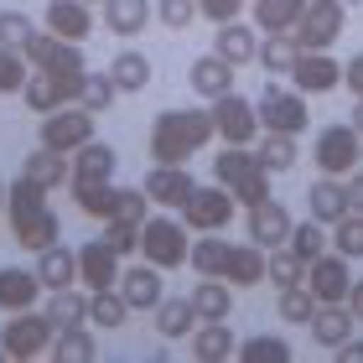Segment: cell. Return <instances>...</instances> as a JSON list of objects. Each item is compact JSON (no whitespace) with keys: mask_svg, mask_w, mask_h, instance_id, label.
I'll return each mask as SVG.
<instances>
[{"mask_svg":"<svg viewBox=\"0 0 363 363\" xmlns=\"http://www.w3.org/2000/svg\"><path fill=\"white\" fill-rule=\"evenodd\" d=\"M31 78V62L21 47H0V94H21V84Z\"/></svg>","mask_w":363,"mask_h":363,"instance_id":"cell-50","label":"cell"},{"mask_svg":"<svg viewBox=\"0 0 363 363\" xmlns=\"http://www.w3.org/2000/svg\"><path fill=\"white\" fill-rule=\"evenodd\" d=\"M239 358L244 363H291V342L286 337H250V342H239Z\"/></svg>","mask_w":363,"mask_h":363,"instance_id":"cell-49","label":"cell"},{"mask_svg":"<svg viewBox=\"0 0 363 363\" xmlns=\"http://www.w3.org/2000/svg\"><path fill=\"white\" fill-rule=\"evenodd\" d=\"M244 213H250V239L259 244V250H280V244L291 239V213H286V203L265 197V203H255V208H244Z\"/></svg>","mask_w":363,"mask_h":363,"instance_id":"cell-18","label":"cell"},{"mask_svg":"<svg viewBox=\"0 0 363 363\" xmlns=\"http://www.w3.org/2000/svg\"><path fill=\"white\" fill-rule=\"evenodd\" d=\"M47 208V187H37L31 177H16L11 187H6V213H11V223L16 218H31V213H42Z\"/></svg>","mask_w":363,"mask_h":363,"instance_id":"cell-41","label":"cell"},{"mask_svg":"<svg viewBox=\"0 0 363 363\" xmlns=\"http://www.w3.org/2000/svg\"><path fill=\"white\" fill-rule=\"evenodd\" d=\"M218 135L213 130V109H167L151 125V161L161 167H187L203 145Z\"/></svg>","mask_w":363,"mask_h":363,"instance_id":"cell-1","label":"cell"},{"mask_svg":"<svg viewBox=\"0 0 363 363\" xmlns=\"http://www.w3.org/2000/svg\"><path fill=\"white\" fill-rule=\"evenodd\" d=\"M265 280H270L275 291L301 286V280H306V259H301V255H291L286 244H280V250H265Z\"/></svg>","mask_w":363,"mask_h":363,"instance_id":"cell-39","label":"cell"},{"mask_svg":"<svg viewBox=\"0 0 363 363\" xmlns=\"http://www.w3.org/2000/svg\"><path fill=\"white\" fill-rule=\"evenodd\" d=\"M68 172H73V161L62 156V151H52V145H37V151H31L26 161H21V177H31L37 182V187H62V182H68Z\"/></svg>","mask_w":363,"mask_h":363,"instance_id":"cell-27","label":"cell"},{"mask_svg":"<svg viewBox=\"0 0 363 363\" xmlns=\"http://www.w3.org/2000/svg\"><path fill=\"white\" fill-rule=\"evenodd\" d=\"M109 78L120 84V94H145L151 89V57L145 52H120L109 62Z\"/></svg>","mask_w":363,"mask_h":363,"instance_id":"cell-37","label":"cell"},{"mask_svg":"<svg viewBox=\"0 0 363 363\" xmlns=\"http://www.w3.org/2000/svg\"><path fill=\"white\" fill-rule=\"evenodd\" d=\"M286 250H291V255H301L306 265H311V259H322L327 250H333V239L322 234V223H317V218H306V223H291V239H286Z\"/></svg>","mask_w":363,"mask_h":363,"instance_id":"cell-43","label":"cell"},{"mask_svg":"<svg viewBox=\"0 0 363 363\" xmlns=\"http://www.w3.org/2000/svg\"><path fill=\"white\" fill-rule=\"evenodd\" d=\"M114 218H130V223L151 218V197H145V187H120V208H114Z\"/></svg>","mask_w":363,"mask_h":363,"instance_id":"cell-54","label":"cell"},{"mask_svg":"<svg viewBox=\"0 0 363 363\" xmlns=\"http://www.w3.org/2000/svg\"><path fill=\"white\" fill-rule=\"evenodd\" d=\"M363 156V135L358 125H327L317 130V145H311V161L322 167V177H348Z\"/></svg>","mask_w":363,"mask_h":363,"instance_id":"cell-7","label":"cell"},{"mask_svg":"<svg viewBox=\"0 0 363 363\" xmlns=\"http://www.w3.org/2000/svg\"><path fill=\"white\" fill-rule=\"evenodd\" d=\"M348 208H353V213H363V167L348 177Z\"/></svg>","mask_w":363,"mask_h":363,"instance_id":"cell-57","label":"cell"},{"mask_svg":"<svg viewBox=\"0 0 363 363\" xmlns=\"http://www.w3.org/2000/svg\"><path fill=\"white\" fill-rule=\"evenodd\" d=\"M333 250L348 255V259H363V213H342V218L333 223Z\"/></svg>","mask_w":363,"mask_h":363,"instance_id":"cell-48","label":"cell"},{"mask_svg":"<svg viewBox=\"0 0 363 363\" xmlns=\"http://www.w3.org/2000/svg\"><path fill=\"white\" fill-rule=\"evenodd\" d=\"M42 26L57 31L62 42H89L94 37V11H89V0H47Z\"/></svg>","mask_w":363,"mask_h":363,"instance_id":"cell-14","label":"cell"},{"mask_svg":"<svg viewBox=\"0 0 363 363\" xmlns=\"http://www.w3.org/2000/svg\"><path fill=\"white\" fill-rule=\"evenodd\" d=\"M234 213H239V197L223 182H213V187H192V197L182 203V223L192 234H223L234 223Z\"/></svg>","mask_w":363,"mask_h":363,"instance_id":"cell-5","label":"cell"},{"mask_svg":"<svg viewBox=\"0 0 363 363\" xmlns=\"http://www.w3.org/2000/svg\"><path fill=\"white\" fill-rule=\"evenodd\" d=\"M151 317H156V333L167 342L192 337V327H197V311H192V301H182V296H161V306L151 311Z\"/></svg>","mask_w":363,"mask_h":363,"instance_id":"cell-30","label":"cell"},{"mask_svg":"<svg viewBox=\"0 0 363 363\" xmlns=\"http://www.w3.org/2000/svg\"><path fill=\"white\" fill-rule=\"evenodd\" d=\"M348 311L363 322V280H353V286H348Z\"/></svg>","mask_w":363,"mask_h":363,"instance_id":"cell-59","label":"cell"},{"mask_svg":"<svg viewBox=\"0 0 363 363\" xmlns=\"http://www.w3.org/2000/svg\"><path fill=\"white\" fill-rule=\"evenodd\" d=\"M21 99H26V109H37V114H52V109L62 104V89H57V78H52V73L31 68V78L21 84Z\"/></svg>","mask_w":363,"mask_h":363,"instance_id":"cell-45","label":"cell"},{"mask_svg":"<svg viewBox=\"0 0 363 363\" xmlns=\"http://www.w3.org/2000/svg\"><path fill=\"white\" fill-rule=\"evenodd\" d=\"M348 286H353L348 255L327 250L322 259H311V265H306V291L317 296V301H348Z\"/></svg>","mask_w":363,"mask_h":363,"instance_id":"cell-12","label":"cell"},{"mask_svg":"<svg viewBox=\"0 0 363 363\" xmlns=\"http://www.w3.org/2000/svg\"><path fill=\"white\" fill-rule=\"evenodd\" d=\"M104 244H109V250L120 255V259H125V255H135V250H140V223H130V218H109V223H104Z\"/></svg>","mask_w":363,"mask_h":363,"instance_id":"cell-51","label":"cell"},{"mask_svg":"<svg viewBox=\"0 0 363 363\" xmlns=\"http://www.w3.org/2000/svg\"><path fill=\"white\" fill-rule=\"evenodd\" d=\"M187 301L197 311V322H228V311H234V286H228L223 275H203Z\"/></svg>","mask_w":363,"mask_h":363,"instance_id":"cell-20","label":"cell"},{"mask_svg":"<svg viewBox=\"0 0 363 363\" xmlns=\"http://www.w3.org/2000/svg\"><path fill=\"white\" fill-rule=\"evenodd\" d=\"M342 84H348L353 94H363V52H358V57H348V68H342Z\"/></svg>","mask_w":363,"mask_h":363,"instance_id":"cell-56","label":"cell"},{"mask_svg":"<svg viewBox=\"0 0 363 363\" xmlns=\"http://www.w3.org/2000/svg\"><path fill=\"white\" fill-rule=\"evenodd\" d=\"M342 26H348L342 0H306V11L296 16L291 37H296L301 52H333V42L342 37Z\"/></svg>","mask_w":363,"mask_h":363,"instance_id":"cell-4","label":"cell"},{"mask_svg":"<svg viewBox=\"0 0 363 363\" xmlns=\"http://www.w3.org/2000/svg\"><path fill=\"white\" fill-rule=\"evenodd\" d=\"M31 31H37V21L26 11H0V47H21Z\"/></svg>","mask_w":363,"mask_h":363,"instance_id":"cell-52","label":"cell"},{"mask_svg":"<svg viewBox=\"0 0 363 363\" xmlns=\"http://www.w3.org/2000/svg\"><path fill=\"white\" fill-rule=\"evenodd\" d=\"M57 327L47 311H11V322L0 327V348H6V358H42L47 348H52Z\"/></svg>","mask_w":363,"mask_h":363,"instance_id":"cell-6","label":"cell"},{"mask_svg":"<svg viewBox=\"0 0 363 363\" xmlns=\"http://www.w3.org/2000/svg\"><path fill=\"white\" fill-rule=\"evenodd\" d=\"M73 203H78V213L109 223L114 208H120V187H114V182H99V187H73Z\"/></svg>","mask_w":363,"mask_h":363,"instance_id":"cell-40","label":"cell"},{"mask_svg":"<svg viewBox=\"0 0 363 363\" xmlns=\"http://www.w3.org/2000/svg\"><path fill=\"white\" fill-rule=\"evenodd\" d=\"M42 291H47V286L37 280V270H16V265L0 270V311H26V306H37Z\"/></svg>","mask_w":363,"mask_h":363,"instance_id":"cell-26","label":"cell"},{"mask_svg":"<svg viewBox=\"0 0 363 363\" xmlns=\"http://www.w3.org/2000/svg\"><path fill=\"white\" fill-rule=\"evenodd\" d=\"M213 130L223 135V145H255L259 140V109L239 94L213 99Z\"/></svg>","mask_w":363,"mask_h":363,"instance_id":"cell-10","label":"cell"},{"mask_svg":"<svg viewBox=\"0 0 363 363\" xmlns=\"http://www.w3.org/2000/svg\"><path fill=\"white\" fill-rule=\"evenodd\" d=\"M239 11H244V0H197V16H208L213 26H218V21H234Z\"/></svg>","mask_w":363,"mask_h":363,"instance_id":"cell-55","label":"cell"},{"mask_svg":"<svg viewBox=\"0 0 363 363\" xmlns=\"http://www.w3.org/2000/svg\"><path fill=\"white\" fill-rule=\"evenodd\" d=\"M114 280H120V255H114L104 239L84 244V250H78V286H89V291H109Z\"/></svg>","mask_w":363,"mask_h":363,"instance_id":"cell-19","label":"cell"},{"mask_svg":"<svg viewBox=\"0 0 363 363\" xmlns=\"http://www.w3.org/2000/svg\"><path fill=\"white\" fill-rule=\"evenodd\" d=\"M286 78L296 84V94H333L342 84V62L333 52H301Z\"/></svg>","mask_w":363,"mask_h":363,"instance_id":"cell-13","label":"cell"},{"mask_svg":"<svg viewBox=\"0 0 363 363\" xmlns=\"http://www.w3.org/2000/svg\"><path fill=\"white\" fill-rule=\"evenodd\" d=\"M156 16H161V26H167V31H187L197 21V0H161Z\"/></svg>","mask_w":363,"mask_h":363,"instance_id":"cell-53","label":"cell"},{"mask_svg":"<svg viewBox=\"0 0 363 363\" xmlns=\"http://www.w3.org/2000/svg\"><path fill=\"white\" fill-rule=\"evenodd\" d=\"M0 358H6V348H0Z\"/></svg>","mask_w":363,"mask_h":363,"instance_id":"cell-62","label":"cell"},{"mask_svg":"<svg viewBox=\"0 0 363 363\" xmlns=\"http://www.w3.org/2000/svg\"><path fill=\"white\" fill-rule=\"evenodd\" d=\"M317 306H322V301L306 291V280H301V286H286V291H280V322H291V327H306Z\"/></svg>","mask_w":363,"mask_h":363,"instance_id":"cell-46","label":"cell"},{"mask_svg":"<svg viewBox=\"0 0 363 363\" xmlns=\"http://www.w3.org/2000/svg\"><path fill=\"white\" fill-rule=\"evenodd\" d=\"M0 213H6V182H0Z\"/></svg>","mask_w":363,"mask_h":363,"instance_id":"cell-61","label":"cell"},{"mask_svg":"<svg viewBox=\"0 0 363 363\" xmlns=\"http://www.w3.org/2000/svg\"><path fill=\"white\" fill-rule=\"evenodd\" d=\"M187 84L197 89V99H223V94H234V62H223L218 52H208V57H197L192 62V73H187Z\"/></svg>","mask_w":363,"mask_h":363,"instance_id":"cell-23","label":"cell"},{"mask_svg":"<svg viewBox=\"0 0 363 363\" xmlns=\"http://www.w3.org/2000/svg\"><path fill=\"white\" fill-rule=\"evenodd\" d=\"M114 99H120V84H114L109 73H84V89H78V104H84V109L104 114Z\"/></svg>","mask_w":363,"mask_h":363,"instance_id":"cell-47","label":"cell"},{"mask_svg":"<svg viewBox=\"0 0 363 363\" xmlns=\"http://www.w3.org/2000/svg\"><path fill=\"white\" fill-rule=\"evenodd\" d=\"M21 52L31 68H42V73H84V42H62L57 31H31V37L21 42Z\"/></svg>","mask_w":363,"mask_h":363,"instance_id":"cell-9","label":"cell"},{"mask_svg":"<svg viewBox=\"0 0 363 363\" xmlns=\"http://www.w3.org/2000/svg\"><path fill=\"white\" fill-rule=\"evenodd\" d=\"M358 167H363V156H358Z\"/></svg>","mask_w":363,"mask_h":363,"instance_id":"cell-63","label":"cell"},{"mask_svg":"<svg viewBox=\"0 0 363 363\" xmlns=\"http://www.w3.org/2000/svg\"><path fill=\"white\" fill-rule=\"evenodd\" d=\"M296 140L301 135H286V130H265V135H259V161H265V172L275 177V172H291L296 161H301V151H296Z\"/></svg>","mask_w":363,"mask_h":363,"instance_id":"cell-35","label":"cell"},{"mask_svg":"<svg viewBox=\"0 0 363 363\" xmlns=\"http://www.w3.org/2000/svg\"><path fill=\"white\" fill-rule=\"evenodd\" d=\"M89 6H94V0H89Z\"/></svg>","mask_w":363,"mask_h":363,"instance_id":"cell-64","label":"cell"},{"mask_svg":"<svg viewBox=\"0 0 363 363\" xmlns=\"http://www.w3.org/2000/svg\"><path fill=\"white\" fill-rule=\"evenodd\" d=\"M89 322L99 327V333H120V327L130 322V306H125V296L120 291H89Z\"/></svg>","mask_w":363,"mask_h":363,"instance_id":"cell-34","label":"cell"},{"mask_svg":"<svg viewBox=\"0 0 363 363\" xmlns=\"http://www.w3.org/2000/svg\"><path fill=\"white\" fill-rule=\"evenodd\" d=\"M52 353H57V363H89V358H99L94 327H89V322L57 327V337H52Z\"/></svg>","mask_w":363,"mask_h":363,"instance_id":"cell-32","label":"cell"},{"mask_svg":"<svg viewBox=\"0 0 363 363\" xmlns=\"http://www.w3.org/2000/svg\"><path fill=\"white\" fill-rule=\"evenodd\" d=\"M223 280H228V286H265V250H259L255 239L250 244H228Z\"/></svg>","mask_w":363,"mask_h":363,"instance_id":"cell-25","label":"cell"},{"mask_svg":"<svg viewBox=\"0 0 363 363\" xmlns=\"http://www.w3.org/2000/svg\"><path fill=\"white\" fill-rule=\"evenodd\" d=\"M239 353V342L234 333H228L223 322H203V327H192V358H203V363H223V358H234Z\"/></svg>","mask_w":363,"mask_h":363,"instance_id":"cell-31","label":"cell"},{"mask_svg":"<svg viewBox=\"0 0 363 363\" xmlns=\"http://www.w3.org/2000/svg\"><path fill=\"white\" fill-rule=\"evenodd\" d=\"M47 317H52V327H73V322H89V296L84 291H73V286H62L47 296Z\"/></svg>","mask_w":363,"mask_h":363,"instance_id":"cell-42","label":"cell"},{"mask_svg":"<svg viewBox=\"0 0 363 363\" xmlns=\"http://www.w3.org/2000/svg\"><path fill=\"white\" fill-rule=\"evenodd\" d=\"M353 125H358V135H363V94H358V109H353Z\"/></svg>","mask_w":363,"mask_h":363,"instance_id":"cell-60","label":"cell"},{"mask_svg":"<svg viewBox=\"0 0 363 363\" xmlns=\"http://www.w3.org/2000/svg\"><path fill=\"white\" fill-rule=\"evenodd\" d=\"M353 311H348V301H322L317 311H311V342H322V348H337V342H348L353 337Z\"/></svg>","mask_w":363,"mask_h":363,"instance_id":"cell-21","label":"cell"},{"mask_svg":"<svg viewBox=\"0 0 363 363\" xmlns=\"http://www.w3.org/2000/svg\"><path fill=\"white\" fill-rule=\"evenodd\" d=\"M140 187H145V197H151L156 208H182V203L192 197L197 182H192V172H187V167H161V161H156V167L145 172Z\"/></svg>","mask_w":363,"mask_h":363,"instance_id":"cell-17","label":"cell"},{"mask_svg":"<svg viewBox=\"0 0 363 363\" xmlns=\"http://www.w3.org/2000/svg\"><path fill=\"white\" fill-rule=\"evenodd\" d=\"M89 140H94V109H84V104H57L42 120V145H52L62 156H73Z\"/></svg>","mask_w":363,"mask_h":363,"instance_id":"cell-8","label":"cell"},{"mask_svg":"<svg viewBox=\"0 0 363 363\" xmlns=\"http://www.w3.org/2000/svg\"><path fill=\"white\" fill-rule=\"evenodd\" d=\"M16 244L31 250V255H42L47 244H57V213L42 208V213H31V218H16Z\"/></svg>","mask_w":363,"mask_h":363,"instance_id":"cell-36","label":"cell"},{"mask_svg":"<svg viewBox=\"0 0 363 363\" xmlns=\"http://www.w3.org/2000/svg\"><path fill=\"white\" fill-rule=\"evenodd\" d=\"M213 52H218L223 62H234V68H244V62H255V52H259V31H255V26H244L239 16H234V21H218Z\"/></svg>","mask_w":363,"mask_h":363,"instance_id":"cell-22","label":"cell"},{"mask_svg":"<svg viewBox=\"0 0 363 363\" xmlns=\"http://www.w3.org/2000/svg\"><path fill=\"white\" fill-rule=\"evenodd\" d=\"M333 353H337L342 363H363V342H358V337H348V342H337Z\"/></svg>","mask_w":363,"mask_h":363,"instance_id":"cell-58","label":"cell"},{"mask_svg":"<svg viewBox=\"0 0 363 363\" xmlns=\"http://www.w3.org/2000/svg\"><path fill=\"white\" fill-rule=\"evenodd\" d=\"M306 11V0H255V31H291L296 16Z\"/></svg>","mask_w":363,"mask_h":363,"instance_id":"cell-38","label":"cell"},{"mask_svg":"<svg viewBox=\"0 0 363 363\" xmlns=\"http://www.w3.org/2000/svg\"><path fill=\"white\" fill-rule=\"evenodd\" d=\"M114 291L125 296V306L130 311H156L161 306V270L145 259V265H130V270H120V280H114Z\"/></svg>","mask_w":363,"mask_h":363,"instance_id":"cell-15","label":"cell"},{"mask_svg":"<svg viewBox=\"0 0 363 363\" xmlns=\"http://www.w3.org/2000/svg\"><path fill=\"white\" fill-rule=\"evenodd\" d=\"M114 167H120L114 145L89 140V145H78V151H73V172H68V182H73V187H99V182H114Z\"/></svg>","mask_w":363,"mask_h":363,"instance_id":"cell-16","label":"cell"},{"mask_svg":"<svg viewBox=\"0 0 363 363\" xmlns=\"http://www.w3.org/2000/svg\"><path fill=\"white\" fill-rule=\"evenodd\" d=\"M104 26L114 37H140L151 26V0H104Z\"/></svg>","mask_w":363,"mask_h":363,"instance_id":"cell-29","label":"cell"},{"mask_svg":"<svg viewBox=\"0 0 363 363\" xmlns=\"http://www.w3.org/2000/svg\"><path fill=\"white\" fill-rule=\"evenodd\" d=\"M37 280L47 291H62V286H78V255L62 250V244H47L37 255Z\"/></svg>","mask_w":363,"mask_h":363,"instance_id":"cell-28","label":"cell"},{"mask_svg":"<svg viewBox=\"0 0 363 363\" xmlns=\"http://www.w3.org/2000/svg\"><path fill=\"white\" fill-rule=\"evenodd\" d=\"M213 177L239 197V208H255V203L270 197V172H265V161H259L250 145H223L218 161H213Z\"/></svg>","mask_w":363,"mask_h":363,"instance_id":"cell-2","label":"cell"},{"mask_svg":"<svg viewBox=\"0 0 363 363\" xmlns=\"http://www.w3.org/2000/svg\"><path fill=\"white\" fill-rule=\"evenodd\" d=\"M187 250H192V228L182 218H167V213H156V218L140 223V255L151 259L156 270H177L187 265Z\"/></svg>","mask_w":363,"mask_h":363,"instance_id":"cell-3","label":"cell"},{"mask_svg":"<svg viewBox=\"0 0 363 363\" xmlns=\"http://www.w3.org/2000/svg\"><path fill=\"white\" fill-rule=\"evenodd\" d=\"M259 130H286V135H301L306 130V94H280L275 84L259 89Z\"/></svg>","mask_w":363,"mask_h":363,"instance_id":"cell-11","label":"cell"},{"mask_svg":"<svg viewBox=\"0 0 363 363\" xmlns=\"http://www.w3.org/2000/svg\"><path fill=\"white\" fill-rule=\"evenodd\" d=\"M223 259H228V244L218 234H197L192 250H187V265L197 275H223Z\"/></svg>","mask_w":363,"mask_h":363,"instance_id":"cell-44","label":"cell"},{"mask_svg":"<svg viewBox=\"0 0 363 363\" xmlns=\"http://www.w3.org/2000/svg\"><path fill=\"white\" fill-rule=\"evenodd\" d=\"M296 57H301V47H296L291 31H270V37L259 42V52H255L259 68H265V73H280V78H286V73L296 68Z\"/></svg>","mask_w":363,"mask_h":363,"instance_id":"cell-33","label":"cell"},{"mask_svg":"<svg viewBox=\"0 0 363 363\" xmlns=\"http://www.w3.org/2000/svg\"><path fill=\"white\" fill-rule=\"evenodd\" d=\"M306 213L317 218L322 228L327 223H337L342 213H348V182L342 177H322V182H311V192H306Z\"/></svg>","mask_w":363,"mask_h":363,"instance_id":"cell-24","label":"cell"}]
</instances>
